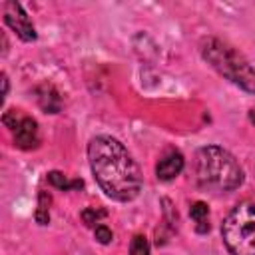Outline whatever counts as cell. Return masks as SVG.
<instances>
[{"label": "cell", "instance_id": "cell-1", "mask_svg": "<svg viewBox=\"0 0 255 255\" xmlns=\"http://www.w3.org/2000/svg\"><path fill=\"white\" fill-rule=\"evenodd\" d=\"M92 173L102 191L116 201H131L141 191V171L131 153L112 135H96L88 143Z\"/></svg>", "mask_w": 255, "mask_h": 255}, {"label": "cell", "instance_id": "cell-2", "mask_svg": "<svg viewBox=\"0 0 255 255\" xmlns=\"http://www.w3.org/2000/svg\"><path fill=\"white\" fill-rule=\"evenodd\" d=\"M195 177L199 187L211 193H227L243 183V167L227 149L205 145L195 153Z\"/></svg>", "mask_w": 255, "mask_h": 255}, {"label": "cell", "instance_id": "cell-3", "mask_svg": "<svg viewBox=\"0 0 255 255\" xmlns=\"http://www.w3.org/2000/svg\"><path fill=\"white\" fill-rule=\"evenodd\" d=\"M201 56L217 74L227 78L231 84L249 94H255V68L233 46L219 38H205L201 42Z\"/></svg>", "mask_w": 255, "mask_h": 255}, {"label": "cell", "instance_id": "cell-4", "mask_svg": "<svg viewBox=\"0 0 255 255\" xmlns=\"http://www.w3.org/2000/svg\"><path fill=\"white\" fill-rule=\"evenodd\" d=\"M221 237L231 255H255V201H241L227 213Z\"/></svg>", "mask_w": 255, "mask_h": 255}, {"label": "cell", "instance_id": "cell-5", "mask_svg": "<svg viewBox=\"0 0 255 255\" xmlns=\"http://www.w3.org/2000/svg\"><path fill=\"white\" fill-rule=\"evenodd\" d=\"M2 12H4V22L18 34L20 40L24 42H32L36 40V28L32 24V20L28 18L26 10L22 8L20 2H4L2 4Z\"/></svg>", "mask_w": 255, "mask_h": 255}, {"label": "cell", "instance_id": "cell-6", "mask_svg": "<svg viewBox=\"0 0 255 255\" xmlns=\"http://www.w3.org/2000/svg\"><path fill=\"white\" fill-rule=\"evenodd\" d=\"M38 143H40L38 124H36V120L24 116L22 122L18 124V128L14 129V145L20 149H32Z\"/></svg>", "mask_w": 255, "mask_h": 255}, {"label": "cell", "instance_id": "cell-7", "mask_svg": "<svg viewBox=\"0 0 255 255\" xmlns=\"http://www.w3.org/2000/svg\"><path fill=\"white\" fill-rule=\"evenodd\" d=\"M183 169V155L177 149H169L155 165V175L161 181H171Z\"/></svg>", "mask_w": 255, "mask_h": 255}, {"label": "cell", "instance_id": "cell-8", "mask_svg": "<svg viewBox=\"0 0 255 255\" xmlns=\"http://www.w3.org/2000/svg\"><path fill=\"white\" fill-rule=\"evenodd\" d=\"M38 104L46 114H58L62 110V98L52 84H44L38 88Z\"/></svg>", "mask_w": 255, "mask_h": 255}, {"label": "cell", "instance_id": "cell-9", "mask_svg": "<svg viewBox=\"0 0 255 255\" xmlns=\"http://www.w3.org/2000/svg\"><path fill=\"white\" fill-rule=\"evenodd\" d=\"M129 255H149V241L145 235H135L129 245Z\"/></svg>", "mask_w": 255, "mask_h": 255}, {"label": "cell", "instance_id": "cell-10", "mask_svg": "<svg viewBox=\"0 0 255 255\" xmlns=\"http://www.w3.org/2000/svg\"><path fill=\"white\" fill-rule=\"evenodd\" d=\"M48 181L54 185V187H58V189H74V181H68V177L62 173V171H50L48 173Z\"/></svg>", "mask_w": 255, "mask_h": 255}, {"label": "cell", "instance_id": "cell-11", "mask_svg": "<svg viewBox=\"0 0 255 255\" xmlns=\"http://www.w3.org/2000/svg\"><path fill=\"white\" fill-rule=\"evenodd\" d=\"M189 215H191V219H195V223L207 219V215H209L207 203H203V201H195V203L189 207Z\"/></svg>", "mask_w": 255, "mask_h": 255}, {"label": "cell", "instance_id": "cell-12", "mask_svg": "<svg viewBox=\"0 0 255 255\" xmlns=\"http://www.w3.org/2000/svg\"><path fill=\"white\" fill-rule=\"evenodd\" d=\"M161 203H163V213H165V219L169 221V227L175 229L177 223H179V217H177L175 207H171V201L169 199H161Z\"/></svg>", "mask_w": 255, "mask_h": 255}, {"label": "cell", "instance_id": "cell-13", "mask_svg": "<svg viewBox=\"0 0 255 255\" xmlns=\"http://www.w3.org/2000/svg\"><path fill=\"white\" fill-rule=\"evenodd\" d=\"M22 118H24V116H20L16 110H8V112H4V116H2V124H4L6 128H10V129H16L18 124L22 122Z\"/></svg>", "mask_w": 255, "mask_h": 255}, {"label": "cell", "instance_id": "cell-14", "mask_svg": "<svg viewBox=\"0 0 255 255\" xmlns=\"http://www.w3.org/2000/svg\"><path fill=\"white\" fill-rule=\"evenodd\" d=\"M94 235H96V239H98L102 245H108V243H112V239H114V233H112V229H110L108 225H96Z\"/></svg>", "mask_w": 255, "mask_h": 255}, {"label": "cell", "instance_id": "cell-15", "mask_svg": "<svg viewBox=\"0 0 255 255\" xmlns=\"http://www.w3.org/2000/svg\"><path fill=\"white\" fill-rule=\"evenodd\" d=\"M104 215H106V211H98V209H92V207H88V209L82 211V219H84L86 225H94V223H98V219L104 217Z\"/></svg>", "mask_w": 255, "mask_h": 255}, {"label": "cell", "instance_id": "cell-16", "mask_svg": "<svg viewBox=\"0 0 255 255\" xmlns=\"http://www.w3.org/2000/svg\"><path fill=\"white\" fill-rule=\"evenodd\" d=\"M34 217H36V221H38L40 225H48V223H50V213H48V209H44V207H38L36 213H34Z\"/></svg>", "mask_w": 255, "mask_h": 255}, {"label": "cell", "instance_id": "cell-17", "mask_svg": "<svg viewBox=\"0 0 255 255\" xmlns=\"http://www.w3.org/2000/svg\"><path fill=\"white\" fill-rule=\"evenodd\" d=\"M50 203H52V197H50V193H46V191H40V195H38V207H44V209H48V207H50Z\"/></svg>", "mask_w": 255, "mask_h": 255}, {"label": "cell", "instance_id": "cell-18", "mask_svg": "<svg viewBox=\"0 0 255 255\" xmlns=\"http://www.w3.org/2000/svg\"><path fill=\"white\" fill-rule=\"evenodd\" d=\"M2 86H4V90H2V100L8 96V78H6V74H2Z\"/></svg>", "mask_w": 255, "mask_h": 255}, {"label": "cell", "instance_id": "cell-19", "mask_svg": "<svg viewBox=\"0 0 255 255\" xmlns=\"http://www.w3.org/2000/svg\"><path fill=\"white\" fill-rule=\"evenodd\" d=\"M249 122H251V124H255V108H253V110H249Z\"/></svg>", "mask_w": 255, "mask_h": 255}]
</instances>
